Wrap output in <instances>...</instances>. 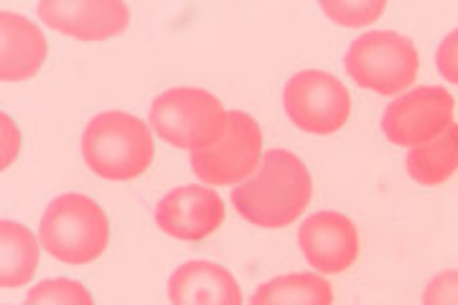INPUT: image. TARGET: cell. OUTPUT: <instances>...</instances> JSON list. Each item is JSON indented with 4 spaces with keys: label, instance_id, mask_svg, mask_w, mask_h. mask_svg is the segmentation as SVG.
Returning <instances> with one entry per match:
<instances>
[{
    "label": "cell",
    "instance_id": "11",
    "mask_svg": "<svg viewBox=\"0 0 458 305\" xmlns=\"http://www.w3.org/2000/svg\"><path fill=\"white\" fill-rule=\"evenodd\" d=\"M225 222V201L209 186H179L168 191L156 207V225L168 237L201 241Z\"/></svg>",
    "mask_w": 458,
    "mask_h": 305
},
{
    "label": "cell",
    "instance_id": "17",
    "mask_svg": "<svg viewBox=\"0 0 458 305\" xmlns=\"http://www.w3.org/2000/svg\"><path fill=\"white\" fill-rule=\"evenodd\" d=\"M23 305H95V298L82 283L69 277H54L33 285Z\"/></svg>",
    "mask_w": 458,
    "mask_h": 305
},
{
    "label": "cell",
    "instance_id": "19",
    "mask_svg": "<svg viewBox=\"0 0 458 305\" xmlns=\"http://www.w3.org/2000/svg\"><path fill=\"white\" fill-rule=\"evenodd\" d=\"M423 305H458V270H443L426 285Z\"/></svg>",
    "mask_w": 458,
    "mask_h": 305
},
{
    "label": "cell",
    "instance_id": "9",
    "mask_svg": "<svg viewBox=\"0 0 458 305\" xmlns=\"http://www.w3.org/2000/svg\"><path fill=\"white\" fill-rule=\"evenodd\" d=\"M298 244L306 262L324 275L346 273L360 258L357 225L339 211H318L309 216L301 225Z\"/></svg>",
    "mask_w": 458,
    "mask_h": 305
},
{
    "label": "cell",
    "instance_id": "13",
    "mask_svg": "<svg viewBox=\"0 0 458 305\" xmlns=\"http://www.w3.org/2000/svg\"><path fill=\"white\" fill-rule=\"evenodd\" d=\"M49 44L41 29L21 13H0V77L3 81L31 80L44 66Z\"/></svg>",
    "mask_w": 458,
    "mask_h": 305
},
{
    "label": "cell",
    "instance_id": "3",
    "mask_svg": "<svg viewBox=\"0 0 458 305\" xmlns=\"http://www.w3.org/2000/svg\"><path fill=\"white\" fill-rule=\"evenodd\" d=\"M38 240L59 262L89 265L110 244V222L95 199L84 193H62L44 211Z\"/></svg>",
    "mask_w": 458,
    "mask_h": 305
},
{
    "label": "cell",
    "instance_id": "6",
    "mask_svg": "<svg viewBox=\"0 0 458 305\" xmlns=\"http://www.w3.org/2000/svg\"><path fill=\"white\" fill-rule=\"evenodd\" d=\"M283 105L295 128L311 135L342 130L352 114V97L342 80L321 69H306L288 80Z\"/></svg>",
    "mask_w": 458,
    "mask_h": 305
},
{
    "label": "cell",
    "instance_id": "2",
    "mask_svg": "<svg viewBox=\"0 0 458 305\" xmlns=\"http://www.w3.org/2000/svg\"><path fill=\"white\" fill-rule=\"evenodd\" d=\"M82 156L92 174L107 181H131L150 168L156 158V143L140 117L102 113L84 128Z\"/></svg>",
    "mask_w": 458,
    "mask_h": 305
},
{
    "label": "cell",
    "instance_id": "10",
    "mask_svg": "<svg viewBox=\"0 0 458 305\" xmlns=\"http://www.w3.org/2000/svg\"><path fill=\"white\" fill-rule=\"evenodd\" d=\"M38 18L80 41H105L131 23V8L123 0H41Z\"/></svg>",
    "mask_w": 458,
    "mask_h": 305
},
{
    "label": "cell",
    "instance_id": "7",
    "mask_svg": "<svg viewBox=\"0 0 458 305\" xmlns=\"http://www.w3.org/2000/svg\"><path fill=\"white\" fill-rule=\"evenodd\" d=\"M262 161V130L252 114L232 110L219 143L191 153V171L204 183L232 186L258 171Z\"/></svg>",
    "mask_w": 458,
    "mask_h": 305
},
{
    "label": "cell",
    "instance_id": "8",
    "mask_svg": "<svg viewBox=\"0 0 458 305\" xmlns=\"http://www.w3.org/2000/svg\"><path fill=\"white\" fill-rule=\"evenodd\" d=\"M456 99L443 87H415L387 105L382 114V132L387 140L403 148H418L438 138L454 125Z\"/></svg>",
    "mask_w": 458,
    "mask_h": 305
},
{
    "label": "cell",
    "instance_id": "14",
    "mask_svg": "<svg viewBox=\"0 0 458 305\" xmlns=\"http://www.w3.org/2000/svg\"><path fill=\"white\" fill-rule=\"evenodd\" d=\"M38 241L31 229L18 222L0 225V285L21 288L29 285L38 267Z\"/></svg>",
    "mask_w": 458,
    "mask_h": 305
},
{
    "label": "cell",
    "instance_id": "15",
    "mask_svg": "<svg viewBox=\"0 0 458 305\" xmlns=\"http://www.w3.org/2000/svg\"><path fill=\"white\" fill-rule=\"evenodd\" d=\"M410 178L423 186H441L458 171V123L448 125L438 138L410 148L408 158Z\"/></svg>",
    "mask_w": 458,
    "mask_h": 305
},
{
    "label": "cell",
    "instance_id": "5",
    "mask_svg": "<svg viewBox=\"0 0 458 305\" xmlns=\"http://www.w3.org/2000/svg\"><path fill=\"white\" fill-rule=\"evenodd\" d=\"M346 74L377 95H400L412 87L420 69V54L408 36L394 31H369L346 51Z\"/></svg>",
    "mask_w": 458,
    "mask_h": 305
},
{
    "label": "cell",
    "instance_id": "1",
    "mask_svg": "<svg viewBox=\"0 0 458 305\" xmlns=\"http://www.w3.org/2000/svg\"><path fill=\"white\" fill-rule=\"evenodd\" d=\"M311 196L313 181L306 163L291 150L273 148L262 153L258 171L234 186L232 204L250 225L283 229L309 209Z\"/></svg>",
    "mask_w": 458,
    "mask_h": 305
},
{
    "label": "cell",
    "instance_id": "12",
    "mask_svg": "<svg viewBox=\"0 0 458 305\" xmlns=\"http://www.w3.org/2000/svg\"><path fill=\"white\" fill-rule=\"evenodd\" d=\"M168 301L171 305H242V290L227 267L191 259L171 275Z\"/></svg>",
    "mask_w": 458,
    "mask_h": 305
},
{
    "label": "cell",
    "instance_id": "4",
    "mask_svg": "<svg viewBox=\"0 0 458 305\" xmlns=\"http://www.w3.org/2000/svg\"><path fill=\"white\" fill-rule=\"evenodd\" d=\"M148 117L161 140L197 153L222 140L229 113L207 89L174 87L153 99Z\"/></svg>",
    "mask_w": 458,
    "mask_h": 305
},
{
    "label": "cell",
    "instance_id": "20",
    "mask_svg": "<svg viewBox=\"0 0 458 305\" xmlns=\"http://www.w3.org/2000/svg\"><path fill=\"white\" fill-rule=\"evenodd\" d=\"M436 66L443 80L458 84V29L441 41V47L436 51Z\"/></svg>",
    "mask_w": 458,
    "mask_h": 305
},
{
    "label": "cell",
    "instance_id": "16",
    "mask_svg": "<svg viewBox=\"0 0 458 305\" xmlns=\"http://www.w3.org/2000/svg\"><path fill=\"white\" fill-rule=\"evenodd\" d=\"M250 305H334V288L318 273L280 275L262 283Z\"/></svg>",
    "mask_w": 458,
    "mask_h": 305
},
{
    "label": "cell",
    "instance_id": "21",
    "mask_svg": "<svg viewBox=\"0 0 458 305\" xmlns=\"http://www.w3.org/2000/svg\"><path fill=\"white\" fill-rule=\"evenodd\" d=\"M3 132H5V148H3V168H8L18 153V130L8 114H3Z\"/></svg>",
    "mask_w": 458,
    "mask_h": 305
},
{
    "label": "cell",
    "instance_id": "18",
    "mask_svg": "<svg viewBox=\"0 0 458 305\" xmlns=\"http://www.w3.org/2000/svg\"><path fill=\"white\" fill-rule=\"evenodd\" d=\"M385 0H324L321 11L344 29H364L385 13Z\"/></svg>",
    "mask_w": 458,
    "mask_h": 305
}]
</instances>
